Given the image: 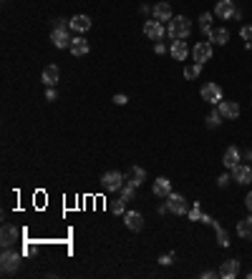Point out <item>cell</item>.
Returning a JSON list of instances; mask_svg holds the SVG:
<instances>
[{
  "mask_svg": "<svg viewBox=\"0 0 252 279\" xmlns=\"http://www.w3.org/2000/svg\"><path fill=\"white\" fill-rule=\"evenodd\" d=\"M68 28H71V20H63V18L56 20V28H53V33H51V40H53L56 48H71L73 35H71Z\"/></svg>",
  "mask_w": 252,
  "mask_h": 279,
  "instance_id": "1",
  "label": "cell"
},
{
  "mask_svg": "<svg viewBox=\"0 0 252 279\" xmlns=\"http://www.w3.org/2000/svg\"><path fill=\"white\" fill-rule=\"evenodd\" d=\"M167 33H169L172 40H184V38H189V33H192L189 18H184V16L172 18V20H169V28H167Z\"/></svg>",
  "mask_w": 252,
  "mask_h": 279,
  "instance_id": "2",
  "label": "cell"
},
{
  "mask_svg": "<svg viewBox=\"0 0 252 279\" xmlns=\"http://www.w3.org/2000/svg\"><path fill=\"white\" fill-rule=\"evenodd\" d=\"M101 181H103V189H106V192H121V186L126 184V176L121 171H106Z\"/></svg>",
  "mask_w": 252,
  "mask_h": 279,
  "instance_id": "3",
  "label": "cell"
},
{
  "mask_svg": "<svg viewBox=\"0 0 252 279\" xmlns=\"http://www.w3.org/2000/svg\"><path fill=\"white\" fill-rule=\"evenodd\" d=\"M18 267H20V254L13 252V249L8 246L3 252V257H0V269H3L5 274H10V272H16Z\"/></svg>",
  "mask_w": 252,
  "mask_h": 279,
  "instance_id": "4",
  "label": "cell"
},
{
  "mask_svg": "<svg viewBox=\"0 0 252 279\" xmlns=\"http://www.w3.org/2000/svg\"><path fill=\"white\" fill-rule=\"evenodd\" d=\"M214 13H217V18H222V20L240 18V13H237V8H234V3H232V0H219V3H217V8H214Z\"/></svg>",
  "mask_w": 252,
  "mask_h": 279,
  "instance_id": "5",
  "label": "cell"
},
{
  "mask_svg": "<svg viewBox=\"0 0 252 279\" xmlns=\"http://www.w3.org/2000/svg\"><path fill=\"white\" fill-rule=\"evenodd\" d=\"M202 101H207V104H219L222 101V88L217 83H204L202 86Z\"/></svg>",
  "mask_w": 252,
  "mask_h": 279,
  "instance_id": "6",
  "label": "cell"
},
{
  "mask_svg": "<svg viewBox=\"0 0 252 279\" xmlns=\"http://www.w3.org/2000/svg\"><path fill=\"white\" fill-rule=\"evenodd\" d=\"M167 209L172 211V214H187L189 209H187V199L182 196V194H169L167 196Z\"/></svg>",
  "mask_w": 252,
  "mask_h": 279,
  "instance_id": "7",
  "label": "cell"
},
{
  "mask_svg": "<svg viewBox=\"0 0 252 279\" xmlns=\"http://www.w3.org/2000/svg\"><path fill=\"white\" fill-rule=\"evenodd\" d=\"M192 55H194V61H197V63L210 61V58H212V43H207V40L197 43V46L192 48Z\"/></svg>",
  "mask_w": 252,
  "mask_h": 279,
  "instance_id": "8",
  "label": "cell"
},
{
  "mask_svg": "<svg viewBox=\"0 0 252 279\" xmlns=\"http://www.w3.org/2000/svg\"><path fill=\"white\" fill-rule=\"evenodd\" d=\"M144 35L149 40H161V35H164V25H161L159 20H146L144 23Z\"/></svg>",
  "mask_w": 252,
  "mask_h": 279,
  "instance_id": "9",
  "label": "cell"
},
{
  "mask_svg": "<svg viewBox=\"0 0 252 279\" xmlns=\"http://www.w3.org/2000/svg\"><path fill=\"white\" fill-rule=\"evenodd\" d=\"M217 111L222 113V119H237V116H240V106H237L234 101H219Z\"/></svg>",
  "mask_w": 252,
  "mask_h": 279,
  "instance_id": "10",
  "label": "cell"
},
{
  "mask_svg": "<svg viewBox=\"0 0 252 279\" xmlns=\"http://www.w3.org/2000/svg\"><path fill=\"white\" fill-rule=\"evenodd\" d=\"M237 272H240V262H237V259L222 262V267H219V277H222V279H234Z\"/></svg>",
  "mask_w": 252,
  "mask_h": 279,
  "instance_id": "11",
  "label": "cell"
},
{
  "mask_svg": "<svg viewBox=\"0 0 252 279\" xmlns=\"http://www.w3.org/2000/svg\"><path fill=\"white\" fill-rule=\"evenodd\" d=\"M154 196H161V199H167L172 194V181L167 179V176H159V179L154 181Z\"/></svg>",
  "mask_w": 252,
  "mask_h": 279,
  "instance_id": "12",
  "label": "cell"
},
{
  "mask_svg": "<svg viewBox=\"0 0 252 279\" xmlns=\"http://www.w3.org/2000/svg\"><path fill=\"white\" fill-rule=\"evenodd\" d=\"M144 179H146V171H144L141 166H131V171H129V176H126V184L134 186V189H139V186L144 184Z\"/></svg>",
  "mask_w": 252,
  "mask_h": 279,
  "instance_id": "13",
  "label": "cell"
},
{
  "mask_svg": "<svg viewBox=\"0 0 252 279\" xmlns=\"http://www.w3.org/2000/svg\"><path fill=\"white\" fill-rule=\"evenodd\" d=\"M174 16H172V5L169 3H156L154 5V20L159 23H169Z\"/></svg>",
  "mask_w": 252,
  "mask_h": 279,
  "instance_id": "14",
  "label": "cell"
},
{
  "mask_svg": "<svg viewBox=\"0 0 252 279\" xmlns=\"http://www.w3.org/2000/svg\"><path fill=\"white\" fill-rule=\"evenodd\" d=\"M232 181H237V184H250L252 181V169L250 166H234L232 169Z\"/></svg>",
  "mask_w": 252,
  "mask_h": 279,
  "instance_id": "15",
  "label": "cell"
},
{
  "mask_svg": "<svg viewBox=\"0 0 252 279\" xmlns=\"http://www.w3.org/2000/svg\"><path fill=\"white\" fill-rule=\"evenodd\" d=\"M124 219H126V227H129L131 231H141V229H144V216H141L139 211H126Z\"/></svg>",
  "mask_w": 252,
  "mask_h": 279,
  "instance_id": "16",
  "label": "cell"
},
{
  "mask_svg": "<svg viewBox=\"0 0 252 279\" xmlns=\"http://www.w3.org/2000/svg\"><path fill=\"white\" fill-rule=\"evenodd\" d=\"M222 164H225L230 171L234 166H240V151H237V146H230V149L225 151V156H222Z\"/></svg>",
  "mask_w": 252,
  "mask_h": 279,
  "instance_id": "17",
  "label": "cell"
},
{
  "mask_svg": "<svg viewBox=\"0 0 252 279\" xmlns=\"http://www.w3.org/2000/svg\"><path fill=\"white\" fill-rule=\"evenodd\" d=\"M172 58L174 61H184V58L189 55V48H187V40H174L172 43V48H169Z\"/></svg>",
  "mask_w": 252,
  "mask_h": 279,
  "instance_id": "18",
  "label": "cell"
},
{
  "mask_svg": "<svg viewBox=\"0 0 252 279\" xmlns=\"http://www.w3.org/2000/svg\"><path fill=\"white\" fill-rule=\"evenodd\" d=\"M0 239H3L0 244H3L5 249H8V246H13V244H16V239H18V231H16V227L5 224V227H3V234H0Z\"/></svg>",
  "mask_w": 252,
  "mask_h": 279,
  "instance_id": "19",
  "label": "cell"
},
{
  "mask_svg": "<svg viewBox=\"0 0 252 279\" xmlns=\"http://www.w3.org/2000/svg\"><path fill=\"white\" fill-rule=\"evenodd\" d=\"M88 28H91V18H88V16H76V18H71V31L86 33Z\"/></svg>",
  "mask_w": 252,
  "mask_h": 279,
  "instance_id": "20",
  "label": "cell"
},
{
  "mask_svg": "<svg viewBox=\"0 0 252 279\" xmlns=\"http://www.w3.org/2000/svg\"><path fill=\"white\" fill-rule=\"evenodd\" d=\"M73 55H86L88 51H91V46H88V40L86 38H73V43H71V48H68Z\"/></svg>",
  "mask_w": 252,
  "mask_h": 279,
  "instance_id": "21",
  "label": "cell"
},
{
  "mask_svg": "<svg viewBox=\"0 0 252 279\" xmlns=\"http://www.w3.org/2000/svg\"><path fill=\"white\" fill-rule=\"evenodd\" d=\"M40 81L46 83L48 88H53V86L58 83V68H56V66H48L46 70H43V76H40Z\"/></svg>",
  "mask_w": 252,
  "mask_h": 279,
  "instance_id": "22",
  "label": "cell"
},
{
  "mask_svg": "<svg viewBox=\"0 0 252 279\" xmlns=\"http://www.w3.org/2000/svg\"><path fill=\"white\" fill-rule=\"evenodd\" d=\"M237 234H240L242 239H252V216L242 219V222H237Z\"/></svg>",
  "mask_w": 252,
  "mask_h": 279,
  "instance_id": "23",
  "label": "cell"
},
{
  "mask_svg": "<svg viewBox=\"0 0 252 279\" xmlns=\"http://www.w3.org/2000/svg\"><path fill=\"white\" fill-rule=\"evenodd\" d=\"M210 25H212V13H202V16H199V28H202V33L207 38H212V33H214Z\"/></svg>",
  "mask_w": 252,
  "mask_h": 279,
  "instance_id": "24",
  "label": "cell"
},
{
  "mask_svg": "<svg viewBox=\"0 0 252 279\" xmlns=\"http://www.w3.org/2000/svg\"><path fill=\"white\" fill-rule=\"evenodd\" d=\"M210 40H214L217 46H225V43L230 40V31H227V28H217V31L212 33V38H210Z\"/></svg>",
  "mask_w": 252,
  "mask_h": 279,
  "instance_id": "25",
  "label": "cell"
},
{
  "mask_svg": "<svg viewBox=\"0 0 252 279\" xmlns=\"http://www.w3.org/2000/svg\"><path fill=\"white\" fill-rule=\"evenodd\" d=\"M199 73H202V63H192V66L184 68V78L187 81H194V78H199Z\"/></svg>",
  "mask_w": 252,
  "mask_h": 279,
  "instance_id": "26",
  "label": "cell"
},
{
  "mask_svg": "<svg viewBox=\"0 0 252 279\" xmlns=\"http://www.w3.org/2000/svg\"><path fill=\"white\" fill-rule=\"evenodd\" d=\"M212 227H214V231H217V242H219V246H230V237H227V231L222 229L217 222H212Z\"/></svg>",
  "mask_w": 252,
  "mask_h": 279,
  "instance_id": "27",
  "label": "cell"
},
{
  "mask_svg": "<svg viewBox=\"0 0 252 279\" xmlns=\"http://www.w3.org/2000/svg\"><path fill=\"white\" fill-rule=\"evenodd\" d=\"M222 123V113L219 111H212L210 116H207V126H210V128H217Z\"/></svg>",
  "mask_w": 252,
  "mask_h": 279,
  "instance_id": "28",
  "label": "cell"
},
{
  "mask_svg": "<svg viewBox=\"0 0 252 279\" xmlns=\"http://www.w3.org/2000/svg\"><path fill=\"white\" fill-rule=\"evenodd\" d=\"M121 199H124V201H131V199H134V186L124 184V186H121Z\"/></svg>",
  "mask_w": 252,
  "mask_h": 279,
  "instance_id": "29",
  "label": "cell"
},
{
  "mask_svg": "<svg viewBox=\"0 0 252 279\" xmlns=\"http://www.w3.org/2000/svg\"><path fill=\"white\" fill-rule=\"evenodd\" d=\"M124 209H126V201H124V199H116V201L111 204V211H114V214H124Z\"/></svg>",
  "mask_w": 252,
  "mask_h": 279,
  "instance_id": "30",
  "label": "cell"
},
{
  "mask_svg": "<svg viewBox=\"0 0 252 279\" xmlns=\"http://www.w3.org/2000/svg\"><path fill=\"white\" fill-rule=\"evenodd\" d=\"M187 214H189V219H192V222H199V219H202V209H199V204H194V207H192Z\"/></svg>",
  "mask_w": 252,
  "mask_h": 279,
  "instance_id": "31",
  "label": "cell"
},
{
  "mask_svg": "<svg viewBox=\"0 0 252 279\" xmlns=\"http://www.w3.org/2000/svg\"><path fill=\"white\" fill-rule=\"evenodd\" d=\"M240 35H242L245 40H252V25H245L242 31H240Z\"/></svg>",
  "mask_w": 252,
  "mask_h": 279,
  "instance_id": "32",
  "label": "cell"
},
{
  "mask_svg": "<svg viewBox=\"0 0 252 279\" xmlns=\"http://www.w3.org/2000/svg\"><path fill=\"white\" fill-rule=\"evenodd\" d=\"M114 101H116V106H124V104H129V98H126L124 93H116V96H114Z\"/></svg>",
  "mask_w": 252,
  "mask_h": 279,
  "instance_id": "33",
  "label": "cell"
},
{
  "mask_svg": "<svg viewBox=\"0 0 252 279\" xmlns=\"http://www.w3.org/2000/svg\"><path fill=\"white\" fill-rule=\"evenodd\" d=\"M172 262H174V254H172V252H169V254H164V257L159 259V264H164V267H169Z\"/></svg>",
  "mask_w": 252,
  "mask_h": 279,
  "instance_id": "34",
  "label": "cell"
},
{
  "mask_svg": "<svg viewBox=\"0 0 252 279\" xmlns=\"http://www.w3.org/2000/svg\"><path fill=\"white\" fill-rule=\"evenodd\" d=\"M230 181H232V176H227V174H225V176H219V179H217V184H219V186H227Z\"/></svg>",
  "mask_w": 252,
  "mask_h": 279,
  "instance_id": "35",
  "label": "cell"
},
{
  "mask_svg": "<svg viewBox=\"0 0 252 279\" xmlns=\"http://www.w3.org/2000/svg\"><path fill=\"white\" fill-rule=\"evenodd\" d=\"M164 51H167V48H164V43H159V40H156V43H154V53H156V55H161Z\"/></svg>",
  "mask_w": 252,
  "mask_h": 279,
  "instance_id": "36",
  "label": "cell"
},
{
  "mask_svg": "<svg viewBox=\"0 0 252 279\" xmlns=\"http://www.w3.org/2000/svg\"><path fill=\"white\" fill-rule=\"evenodd\" d=\"M217 274H219V272H212V269H207V272H202V277H204V279H212V277H217Z\"/></svg>",
  "mask_w": 252,
  "mask_h": 279,
  "instance_id": "37",
  "label": "cell"
},
{
  "mask_svg": "<svg viewBox=\"0 0 252 279\" xmlns=\"http://www.w3.org/2000/svg\"><path fill=\"white\" fill-rule=\"evenodd\" d=\"M46 101H56V91H53V88H48V91H46Z\"/></svg>",
  "mask_w": 252,
  "mask_h": 279,
  "instance_id": "38",
  "label": "cell"
},
{
  "mask_svg": "<svg viewBox=\"0 0 252 279\" xmlns=\"http://www.w3.org/2000/svg\"><path fill=\"white\" fill-rule=\"evenodd\" d=\"M245 204H247V209H250V211H252V192H250V194H247V199H245Z\"/></svg>",
  "mask_w": 252,
  "mask_h": 279,
  "instance_id": "39",
  "label": "cell"
},
{
  "mask_svg": "<svg viewBox=\"0 0 252 279\" xmlns=\"http://www.w3.org/2000/svg\"><path fill=\"white\" fill-rule=\"evenodd\" d=\"M247 277H250V279H252V272H250V274H247Z\"/></svg>",
  "mask_w": 252,
  "mask_h": 279,
  "instance_id": "40",
  "label": "cell"
}]
</instances>
